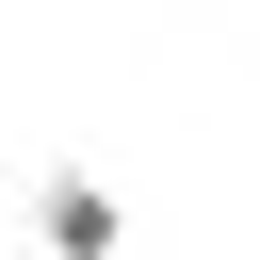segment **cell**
Wrapping results in <instances>:
<instances>
[{
	"mask_svg": "<svg viewBox=\"0 0 260 260\" xmlns=\"http://www.w3.org/2000/svg\"><path fill=\"white\" fill-rule=\"evenodd\" d=\"M146 16H211V0H146Z\"/></svg>",
	"mask_w": 260,
	"mask_h": 260,
	"instance_id": "7a4b0ae2",
	"label": "cell"
},
{
	"mask_svg": "<svg viewBox=\"0 0 260 260\" xmlns=\"http://www.w3.org/2000/svg\"><path fill=\"white\" fill-rule=\"evenodd\" d=\"M16 228H32V260H130V195L98 162H32L16 179Z\"/></svg>",
	"mask_w": 260,
	"mask_h": 260,
	"instance_id": "6da1fadb",
	"label": "cell"
}]
</instances>
